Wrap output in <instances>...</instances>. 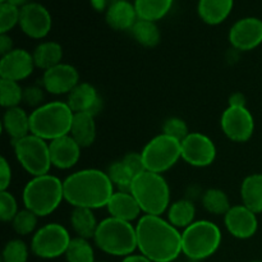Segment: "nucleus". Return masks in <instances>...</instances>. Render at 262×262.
I'll return each instance as SVG.
<instances>
[{"instance_id": "35", "label": "nucleus", "mask_w": 262, "mask_h": 262, "mask_svg": "<svg viewBox=\"0 0 262 262\" xmlns=\"http://www.w3.org/2000/svg\"><path fill=\"white\" fill-rule=\"evenodd\" d=\"M37 215H35L30 210H20L12 222L13 229L19 235L31 234V233L35 232L36 227H37Z\"/></svg>"}, {"instance_id": "26", "label": "nucleus", "mask_w": 262, "mask_h": 262, "mask_svg": "<svg viewBox=\"0 0 262 262\" xmlns=\"http://www.w3.org/2000/svg\"><path fill=\"white\" fill-rule=\"evenodd\" d=\"M32 56L33 60H35V66L37 68L43 69V72H45L61 63L63 48H61L60 43L55 42V41H45V42H41L40 45L36 46Z\"/></svg>"}, {"instance_id": "5", "label": "nucleus", "mask_w": 262, "mask_h": 262, "mask_svg": "<svg viewBox=\"0 0 262 262\" xmlns=\"http://www.w3.org/2000/svg\"><path fill=\"white\" fill-rule=\"evenodd\" d=\"M63 200V182L51 174L33 177L23 188L25 209L38 217L53 214Z\"/></svg>"}, {"instance_id": "36", "label": "nucleus", "mask_w": 262, "mask_h": 262, "mask_svg": "<svg viewBox=\"0 0 262 262\" xmlns=\"http://www.w3.org/2000/svg\"><path fill=\"white\" fill-rule=\"evenodd\" d=\"M28 247L23 241L12 239L3 250V262H27Z\"/></svg>"}, {"instance_id": "29", "label": "nucleus", "mask_w": 262, "mask_h": 262, "mask_svg": "<svg viewBox=\"0 0 262 262\" xmlns=\"http://www.w3.org/2000/svg\"><path fill=\"white\" fill-rule=\"evenodd\" d=\"M196 207L188 200H179L171 204L168 209V222L178 229V228H188L194 223Z\"/></svg>"}, {"instance_id": "2", "label": "nucleus", "mask_w": 262, "mask_h": 262, "mask_svg": "<svg viewBox=\"0 0 262 262\" xmlns=\"http://www.w3.org/2000/svg\"><path fill=\"white\" fill-rule=\"evenodd\" d=\"M107 173L99 169H83L63 181L64 201L73 207L95 210L106 207L114 193Z\"/></svg>"}, {"instance_id": "20", "label": "nucleus", "mask_w": 262, "mask_h": 262, "mask_svg": "<svg viewBox=\"0 0 262 262\" xmlns=\"http://www.w3.org/2000/svg\"><path fill=\"white\" fill-rule=\"evenodd\" d=\"M105 18L110 27L117 31H123L132 30L137 22L138 15L135 4L128 0H113L107 7Z\"/></svg>"}, {"instance_id": "12", "label": "nucleus", "mask_w": 262, "mask_h": 262, "mask_svg": "<svg viewBox=\"0 0 262 262\" xmlns=\"http://www.w3.org/2000/svg\"><path fill=\"white\" fill-rule=\"evenodd\" d=\"M182 159L194 168L211 165L216 159L215 143L204 133H189L182 141Z\"/></svg>"}, {"instance_id": "24", "label": "nucleus", "mask_w": 262, "mask_h": 262, "mask_svg": "<svg viewBox=\"0 0 262 262\" xmlns=\"http://www.w3.org/2000/svg\"><path fill=\"white\" fill-rule=\"evenodd\" d=\"M242 205L255 212H262V174H251L246 177L241 186Z\"/></svg>"}, {"instance_id": "37", "label": "nucleus", "mask_w": 262, "mask_h": 262, "mask_svg": "<svg viewBox=\"0 0 262 262\" xmlns=\"http://www.w3.org/2000/svg\"><path fill=\"white\" fill-rule=\"evenodd\" d=\"M20 8L10 4V3H2L0 4V33H7L19 23Z\"/></svg>"}, {"instance_id": "11", "label": "nucleus", "mask_w": 262, "mask_h": 262, "mask_svg": "<svg viewBox=\"0 0 262 262\" xmlns=\"http://www.w3.org/2000/svg\"><path fill=\"white\" fill-rule=\"evenodd\" d=\"M220 127L233 142H247L255 132V120L246 106H228L222 115Z\"/></svg>"}, {"instance_id": "14", "label": "nucleus", "mask_w": 262, "mask_h": 262, "mask_svg": "<svg viewBox=\"0 0 262 262\" xmlns=\"http://www.w3.org/2000/svg\"><path fill=\"white\" fill-rule=\"evenodd\" d=\"M232 46L241 51H250L262 43V20L256 17H246L237 20L229 31Z\"/></svg>"}, {"instance_id": "50", "label": "nucleus", "mask_w": 262, "mask_h": 262, "mask_svg": "<svg viewBox=\"0 0 262 262\" xmlns=\"http://www.w3.org/2000/svg\"><path fill=\"white\" fill-rule=\"evenodd\" d=\"M96 262H105V261H96Z\"/></svg>"}, {"instance_id": "16", "label": "nucleus", "mask_w": 262, "mask_h": 262, "mask_svg": "<svg viewBox=\"0 0 262 262\" xmlns=\"http://www.w3.org/2000/svg\"><path fill=\"white\" fill-rule=\"evenodd\" d=\"M79 83V73L71 64L60 63L43 72L42 87L51 95H68Z\"/></svg>"}, {"instance_id": "43", "label": "nucleus", "mask_w": 262, "mask_h": 262, "mask_svg": "<svg viewBox=\"0 0 262 262\" xmlns=\"http://www.w3.org/2000/svg\"><path fill=\"white\" fill-rule=\"evenodd\" d=\"M12 50H14L12 37L8 36L7 33H0V54H2V56L10 53Z\"/></svg>"}, {"instance_id": "10", "label": "nucleus", "mask_w": 262, "mask_h": 262, "mask_svg": "<svg viewBox=\"0 0 262 262\" xmlns=\"http://www.w3.org/2000/svg\"><path fill=\"white\" fill-rule=\"evenodd\" d=\"M71 241V234L63 225L51 223L36 230L31 241V251L37 257L51 260L66 255Z\"/></svg>"}, {"instance_id": "40", "label": "nucleus", "mask_w": 262, "mask_h": 262, "mask_svg": "<svg viewBox=\"0 0 262 262\" xmlns=\"http://www.w3.org/2000/svg\"><path fill=\"white\" fill-rule=\"evenodd\" d=\"M43 90L38 86H31L23 90V102L31 107H40L43 104Z\"/></svg>"}, {"instance_id": "6", "label": "nucleus", "mask_w": 262, "mask_h": 262, "mask_svg": "<svg viewBox=\"0 0 262 262\" xmlns=\"http://www.w3.org/2000/svg\"><path fill=\"white\" fill-rule=\"evenodd\" d=\"M94 241L102 252L112 256L127 257L137 250L136 227H133L132 223L113 216L99 223Z\"/></svg>"}, {"instance_id": "34", "label": "nucleus", "mask_w": 262, "mask_h": 262, "mask_svg": "<svg viewBox=\"0 0 262 262\" xmlns=\"http://www.w3.org/2000/svg\"><path fill=\"white\" fill-rule=\"evenodd\" d=\"M107 176H109L113 186L117 187L119 191H130V186H132L135 176L130 173L129 169L124 165V163L122 160L115 161L114 164H112L109 166V169H107Z\"/></svg>"}, {"instance_id": "4", "label": "nucleus", "mask_w": 262, "mask_h": 262, "mask_svg": "<svg viewBox=\"0 0 262 262\" xmlns=\"http://www.w3.org/2000/svg\"><path fill=\"white\" fill-rule=\"evenodd\" d=\"M129 192L145 215L161 216L170 206V188L161 174L142 171L135 177Z\"/></svg>"}, {"instance_id": "39", "label": "nucleus", "mask_w": 262, "mask_h": 262, "mask_svg": "<svg viewBox=\"0 0 262 262\" xmlns=\"http://www.w3.org/2000/svg\"><path fill=\"white\" fill-rule=\"evenodd\" d=\"M163 133L166 136L176 138L178 141H183L189 135L188 125L181 118H170L163 125Z\"/></svg>"}, {"instance_id": "8", "label": "nucleus", "mask_w": 262, "mask_h": 262, "mask_svg": "<svg viewBox=\"0 0 262 262\" xmlns=\"http://www.w3.org/2000/svg\"><path fill=\"white\" fill-rule=\"evenodd\" d=\"M141 155L146 170L163 174L182 159V142L161 133L146 143Z\"/></svg>"}, {"instance_id": "1", "label": "nucleus", "mask_w": 262, "mask_h": 262, "mask_svg": "<svg viewBox=\"0 0 262 262\" xmlns=\"http://www.w3.org/2000/svg\"><path fill=\"white\" fill-rule=\"evenodd\" d=\"M136 234L141 255L152 262H174L182 253V233L161 216H141Z\"/></svg>"}, {"instance_id": "45", "label": "nucleus", "mask_w": 262, "mask_h": 262, "mask_svg": "<svg viewBox=\"0 0 262 262\" xmlns=\"http://www.w3.org/2000/svg\"><path fill=\"white\" fill-rule=\"evenodd\" d=\"M122 262H152L148 260L147 257H145L143 255H129L127 257L123 258Z\"/></svg>"}, {"instance_id": "28", "label": "nucleus", "mask_w": 262, "mask_h": 262, "mask_svg": "<svg viewBox=\"0 0 262 262\" xmlns=\"http://www.w3.org/2000/svg\"><path fill=\"white\" fill-rule=\"evenodd\" d=\"M174 0H135V8L138 19L156 20L168 14Z\"/></svg>"}, {"instance_id": "41", "label": "nucleus", "mask_w": 262, "mask_h": 262, "mask_svg": "<svg viewBox=\"0 0 262 262\" xmlns=\"http://www.w3.org/2000/svg\"><path fill=\"white\" fill-rule=\"evenodd\" d=\"M122 161L124 163V165L129 169L130 173H132L135 177H137L138 174H141L142 171L146 170L145 165H143L142 155H141V154H136V152L128 154V155H125L124 158L122 159Z\"/></svg>"}, {"instance_id": "44", "label": "nucleus", "mask_w": 262, "mask_h": 262, "mask_svg": "<svg viewBox=\"0 0 262 262\" xmlns=\"http://www.w3.org/2000/svg\"><path fill=\"white\" fill-rule=\"evenodd\" d=\"M229 106H235V107H243L246 106V96L243 94H233L229 99Z\"/></svg>"}, {"instance_id": "38", "label": "nucleus", "mask_w": 262, "mask_h": 262, "mask_svg": "<svg viewBox=\"0 0 262 262\" xmlns=\"http://www.w3.org/2000/svg\"><path fill=\"white\" fill-rule=\"evenodd\" d=\"M18 211L15 197L10 192L0 191V219L5 223H12Z\"/></svg>"}, {"instance_id": "13", "label": "nucleus", "mask_w": 262, "mask_h": 262, "mask_svg": "<svg viewBox=\"0 0 262 262\" xmlns=\"http://www.w3.org/2000/svg\"><path fill=\"white\" fill-rule=\"evenodd\" d=\"M51 15L43 5L38 3H27L20 8V30L32 38H43L51 30Z\"/></svg>"}, {"instance_id": "17", "label": "nucleus", "mask_w": 262, "mask_h": 262, "mask_svg": "<svg viewBox=\"0 0 262 262\" xmlns=\"http://www.w3.org/2000/svg\"><path fill=\"white\" fill-rule=\"evenodd\" d=\"M224 223L228 232L238 239L253 237L258 228L257 216L245 205L230 207L229 211L224 215Z\"/></svg>"}, {"instance_id": "47", "label": "nucleus", "mask_w": 262, "mask_h": 262, "mask_svg": "<svg viewBox=\"0 0 262 262\" xmlns=\"http://www.w3.org/2000/svg\"><path fill=\"white\" fill-rule=\"evenodd\" d=\"M7 3H10V4L15 5L18 8H22L23 5H26L28 3V0H7Z\"/></svg>"}, {"instance_id": "19", "label": "nucleus", "mask_w": 262, "mask_h": 262, "mask_svg": "<svg viewBox=\"0 0 262 262\" xmlns=\"http://www.w3.org/2000/svg\"><path fill=\"white\" fill-rule=\"evenodd\" d=\"M68 106L73 113H89L95 115L101 109V99L92 84L79 82L68 94Z\"/></svg>"}, {"instance_id": "48", "label": "nucleus", "mask_w": 262, "mask_h": 262, "mask_svg": "<svg viewBox=\"0 0 262 262\" xmlns=\"http://www.w3.org/2000/svg\"><path fill=\"white\" fill-rule=\"evenodd\" d=\"M250 262H262V261H260V260H253V261H250Z\"/></svg>"}, {"instance_id": "25", "label": "nucleus", "mask_w": 262, "mask_h": 262, "mask_svg": "<svg viewBox=\"0 0 262 262\" xmlns=\"http://www.w3.org/2000/svg\"><path fill=\"white\" fill-rule=\"evenodd\" d=\"M233 0H200L199 14L207 25H219L229 15Z\"/></svg>"}, {"instance_id": "46", "label": "nucleus", "mask_w": 262, "mask_h": 262, "mask_svg": "<svg viewBox=\"0 0 262 262\" xmlns=\"http://www.w3.org/2000/svg\"><path fill=\"white\" fill-rule=\"evenodd\" d=\"M92 7L96 10H104L106 8V0H91Z\"/></svg>"}, {"instance_id": "42", "label": "nucleus", "mask_w": 262, "mask_h": 262, "mask_svg": "<svg viewBox=\"0 0 262 262\" xmlns=\"http://www.w3.org/2000/svg\"><path fill=\"white\" fill-rule=\"evenodd\" d=\"M12 182V169L5 158L0 159V191H7Z\"/></svg>"}, {"instance_id": "3", "label": "nucleus", "mask_w": 262, "mask_h": 262, "mask_svg": "<svg viewBox=\"0 0 262 262\" xmlns=\"http://www.w3.org/2000/svg\"><path fill=\"white\" fill-rule=\"evenodd\" d=\"M73 117L74 113L67 102H46L30 114L31 133L45 141L68 136Z\"/></svg>"}, {"instance_id": "9", "label": "nucleus", "mask_w": 262, "mask_h": 262, "mask_svg": "<svg viewBox=\"0 0 262 262\" xmlns=\"http://www.w3.org/2000/svg\"><path fill=\"white\" fill-rule=\"evenodd\" d=\"M15 158L22 168L32 177L49 174L51 165L49 143L30 133L26 137L13 141Z\"/></svg>"}, {"instance_id": "7", "label": "nucleus", "mask_w": 262, "mask_h": 262, "mask_svg": "<svg viewBox=\"0 0 262 262\" xmlns=\"http://www.w3.org/2000/svg\"><path fill=\"white\" fill-rule=\"evenodd\" d=\"M222 243V230L209 220H197L182 233V253L194 261L214 255Z\"/></svg>"}, {"instance_id": "31", "label": "nucleus", "mask_w": 262, "mask_h": 262, "mask_svg": "<svg viewBox=\"0 0 262 262\" xmlns=\"http://www.w3.org/2000/svg\"><path fill=\"white\" fill-rule=\"evenodd\" d=\"M205 210L214 215H225L230 210L229 197L224 191L217 188L207 189L202 197Z\"/></svg>"}, {"instance_id": "30", "label": "nucleus", "mask_w": 262, "mask_h": 262, "mask_svg": "<svg viewBox=\"0 0 262 262\" xmlns=\"http://www.w3.org/2000/svg\"><path fill=\"white\" fill-rule=\"evenodd\" d=\"M132 35L140 45L145 48H155L160 42V30L155 22L146 19H137L132 27Z\"/></svg>"}, {"instance_id": "32", "label": "nucleus", "mask_w": 262, "mask_h": 262, "mask_svg": "<svg viewBox=\"0 0 262 262\" xmlns=\"http://www.w3.org/2000/svg\"><path fill=\"white\" fill-rule=\"evenodd\" d=\"M66 258L68 262H96L91 243L89 239L81 237L72 238L66 252Z\"/></svg>"}, {"instance_id": "18", "label": "nucleus", "mask_w": 262, "mask_h": 262, "mask_svg": "<svg viewBox=\"0 0 262 262\" xmlns=\"http://www.w3.org/2000/svg\"><path fill=\"white\" fill-rule=\"evenodd\" d=\"M49 150H50L51 165L61 170H67L73 168L78 163L82 147L72 138L71 135H68L50 141Z\"/></svg>"}, {"instance_id": "21", "label": "nucleus", "mask_w": 262, "mask_h": 262, "mask_svg": "<svg viewBox=\"0 0 262 262\" xmlns=\"http://www.w3.org/2000/svg\"><path fill=\"white\" fill-rule=\"evenodd\" d=\"M106 209L109 211L110 216L115 219L124 220V222L132 223L137 219L142 212L140 205L136 201L133 194L130 192L118 191L114 192L112 199L109 200L106 205Z\"/></svg>"}, {"instance_id": "33", "label": "nucleus", "mask_w": 262, "mask_h": 262, "mask_svg": "<svg viewBox=\"0 0 262 262\" xmlns=\"http://www.w3.org/2000/svg\"><path fill=\"white\" fill-rule=\"evenodd\" d=\"M23 101V89L19 82L0 79V104L5 109L17 107Z\"/></svg>"}, {"instance_id": "27", "label": "nucleus", "mask_w": 262, "mask_h": 262, "mask_svg": "<svg viewBox=\"0 0 262 262\" xmlns=\"http://www.w3.org/2000/svg\"><path fill=\"white\" fill-rule=\"evenodd\" d=\"M71 225L73 228L77 237L84 239H94L99 223L94 214V210L84 209V207H74L71 214Z\"/></svg>"}, {"instance_id": "15", "label": "nucleus", "mask_w": 262, "mask_h": 262, "mask_svg": "<svg viewBox=\"0 0 262 262\" xmlns=\"http://www.w3.org/2000/svg\"><path fill=\"white\" fill-rule=\"evenodd\" d=\"M32 54L25 49H14L2 56L0 78L19 82L28 78L35 69Z\"/></svg>"}, {"instance_id": "49", "label": "nucleus", "mask_w": 262, "mask_h": 262, "mask_svg": "<svg viewBox=\"0 0 262 262\" xmlns=\"http://www.w3.org/2000/svg\"><path fill=\"white\" fill-rule=\"evenodd\" d=\"M0 2H2V3H5V2H7V0H0Z\"/></svg>"}, {"instance_id": "23", "label": "nucleus", "mask_w": 262, "mask_h": 262, "mask_svg": "<svg viewBox=\"0 0 262 262\" xmlns=\"http://www.w3.org/2000/svg\"><path fill=\"white\" fill-rule=\"evenodd\" d=\"M69 135L82 148L90 147L96 140V123L94 115L89 113H74Z\"/></svg>"}, {"instance_id": "22", "label": "nucleus", "mask_w": 262, "mask_h": 262, "mask_svg": "<svg viewBox=\"0 0 262 262\" xmlns=\"http://www.w3.org/2000/svg\"><path fill=\"white\" fill-rule=\"evenodd\" d=\"M3 129L13 141L26 137L31 133L30 114L19 106L5 109L3 115Z\"/></svg>"}]
</instances>
